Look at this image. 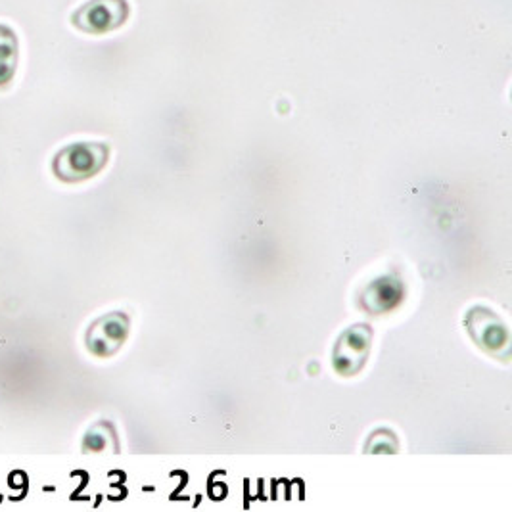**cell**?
<instances>
[{
  "label": "cell",
  "instance_id": "6da1fadb",
  "mask_svg": "<svg viewBox=\"0 0 512 512\" xmlns=\"http://www.w3.org/2000/svg\"><path fill=\"white\" fill-rule=\"evenodd\" d=\"M108 156L110 150L102 142H77L54 156L52 171L64 183H81L100 173Z\"/></svg>",
  "mask_w": 512,
  "mask_h": 512
},
{
  "label": "cell",
  "instance_id": "5b68a950",
  "mask_svg": "<svg viewBox=\"0 0 512 512\" xmlns=\"http://www.w3.org/2000/svg\"><path fill=\"white\" fill-rule=\"evenodd\" d=\"M127 18L125 0H91L71 16V24L85 33H106L116 29Z\"/></svg>",
  "mask_w": 512,
  "mask_h": 512
},
{
  "label": "cell",
  "instance_id": "52a82bcc",
  "mask_svg": "<svg viewBox=\"0 0 512 512\" xmlns=\"http://www.w3.org/2000/svg\"><path fill=\"white\" fill-rule=\"evenodd\" d=\"M18 58L20 45L16 33L10 27L0 25V87L12 83L18 70Z\"/></svg>",
  "mask_w": 512,
  "mask_h": 512
},
{
  "label": "cell",
  "instance_id": "ba28073f",
  "mask_svg": "<svg viewBox=\"0 0 512 512\" xmlns=\"http://www.w3.org/2000/svg\"><path fill=\"white\" fill-rule=\"evenodd\" d=\"M116 445V436H114V430L106 424V422H100L96 424L94 428L89 430V434L85 436V449L87 451H104L108 449L110 445Z\"/></svg>",
  "mask_w": 512,
  "mask_h": 512
},
{
  "label": "cell",
  "instance_id": "7a4b0ae2",
  "mask_svg": "<svg viewBox=\"0 0 512 512\" xmlns=\"http://www.w3.org/2000/svg\"><path fill=\"white\" fill-rule=\"evenodd\" d=\"M465 326L472 342L491 357L509 361L511 336L505 323L488 307H472L465 317Z\"/></svg>",
  "mask_w": 512,
  "mask_h": 512
},
{
  "label": "cell",
  "instance_id": "8992f818",
  "mask_svg": "<svg viewBox=\"0 0 512 512\" xmlns=\"http://www.w3.org/2000/svg\"><path fill=\"white\" fill-rule=\"evenodd\" d=\"M403 298H405V288L401 280L396 277H382L371 282L363 290L359 305L363 307V311L371 315H382L396 309L397 305L403 302Z\"/></svg>",
  "mask_w": 512,
  "mask_h": 512
},
{
  "label": "cell",
  "instance_id": "3957f363",
  "mask_svg": "<svg viewBox=\"0 0 512 512\" xmlns=\"http://www.w3.org/2000/svg\"><path fill=\"white\" fill-rule=\"evenodd\" d=\"M373 326L353 325L344 330L332 351V365L340 376H355L365 367L373 348Z\"/></svg>",
  "mask_w": 512,
  "mask_h": 512
},
{
  "label": "cell",
  "instance_id": "277c9868",
  "mask_svg": "<svg viewBox=\"0 0 512 512\" xmlns=\"http://www.w3.org/2000/svg\"><path fill=\"white\" fill-rule=\"evenodd\" d=\"M131 321L123 311H112L89 326L85 344L96 357H112L125 344Z\"/></svg>",
  "mask_w": 512,
  "mask_h": 512
},
{
  "label": "cell",
  "instance_id": "9c48e42d",
  "mask_svg": "<svg viewBox=\"0 0 512 512\" xmlns=\"http://www.w3.org/2000/svg\"><path fill=\"white\" fill-rule=\"evenodd\" d=\"M399 443L390 430H378L367 443V453H396Z\"/></svg>",
  "mask_w": 512,
  "mask_h": 512
}]
</instances>
